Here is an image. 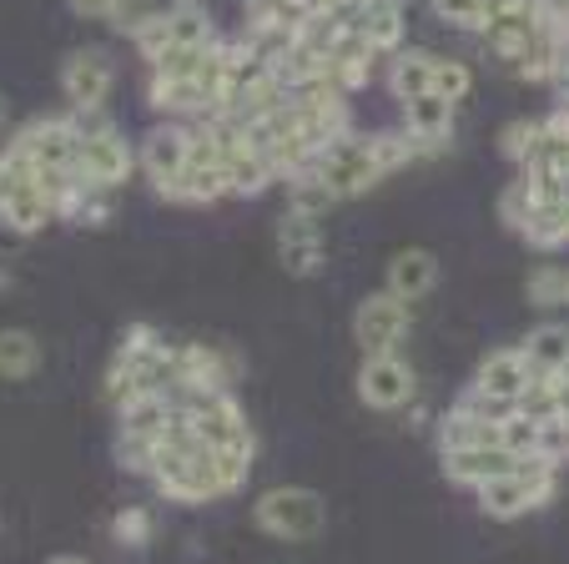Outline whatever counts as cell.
Instances as JSON below:
<instances>
[{
	"label": "cell",
	"instance_id": "1",
	"mask_svg": "<svg viewBox=\"0 0 569 564\" xmlns=\"http://www.w3.org/2000/svg\"><path fill=\"white\" fill-rule=\"evenodd\" d=\"M388 171L378 167L373 157V137H358V131H348V137H338L328 151H318V157L308 161V171L292 181H318V187H328V197H358L368 192V187H378Z\"/></svg>",
	"mask_w": 569,
	"mask_h": 564
},
{
	"label": "cell",
	"instance_id": "2",
	"mask_svg": "<svg viewBox=\"0 0 569 564\" xmlns=\"http://www.w3.org/2000/svg\"><path fill=\"white\" fill-rule=\"evenodd\" d=\"M252 524L272 540H288V544H302V540H318L322 524H328V504H322L318 489H302V484H278L268 489L258 504H252Z\"/></svg>",
	"mask_w": 569,
	"mask_h": 564
},
{
	"label": "cell",
	"instance_id": "3",
	"mask_svg": "<svg viewBox=\"0 0 569 564\" xmlns=\"http://www.w3.org/2000/svg\"><path fill=\"white\" fill-rule=\"evenodd\" d=\"M555 474L559 468L539 464V458H525L519 468L499 474L495 484H483L479 509L489 514V520H519V514H529V509H539V504L555 499Z\"/></svg>",
	"mask_w": 569,
	"mask_h": 564
},
{
	"label": "cell",
	"instance_id": "4",
	"mask_svg": "<svg viewBox=\"0 0 569 564\" xmlns=\"http://www.w3.org/2000/svg\"><path fill=\"white\" fill-rule=\"evenodd\" d=\"M212 16L197 6V0H172L167 11H157L147 26H141L131 41H137V51L147 56V66H157L161 56H172V51H187V46H202L212 41Z\"/></svg>",
	"mask_w": 569,
	"mask_h": 564
},
{
	"label": "cell",
	"instance_id": "5",
	"mask_svg": "<svg viewBox=\"0 0 569 564\" xmlns=\"http://www.w3.org/2000/svg\"><path fill=\"white\" fill-rule=\"evenodd\" d=\"M76 137H81V157H76V171H81V181H87L91 192H111L117 181L131 177V167H137V151H131V141L121 137L117 127L76 131Z\"/></svg>",
	"mask_w": 569,
	"mask_h": 564
},
{
	"label": "cell",
	"instance_id": "6",
	"mask_svg": "<svg viewBox=\"0 0 569 564\" xmlns=\"http://www.w3.org/2000/svg\"><path fill=\"white\" fill-rule=\"evenodd\" d=\"M353 338L363 348V358L373 353H398L409 343V303L393 298V293H368L353 313Z\"/></svg>",
	"mask_w": 569,
	"mask_h": 564
},
{
	"label": "cell",
	"instance_id": "7",
	"mask_svg": "<svg viewBox=\"0 0 569 564\" xmlns=\"http://www.w3.org/2000/svg\"><path fill=\"white\" fill-rule=\"evenodd\" d=\"M11 151H21L36 171H66L81 157V137H76L71 117H36L11 137Z\"/></svg>",
	"mask_w": 569,
	"mask_h": 564
},
{
	"label": "cell",
	"instance_id": "8",
	"mask_svg": "<svg viewBox=\"0 0 569 564\" xmlns=\"http://www.w3.org/2000/svg\"><path fill=\"white\" fill-rule=\"evenodd\" d=\"M413 388H419V378H413L403 353H373L358 368V398L368 408H378V414H393V408L413 404Z\"/></svg>",
	"mask_w": 569,
	"mask_h": 564
},
{
	"label": "cell",
	"instance_id": "9",
	"mask_svg": "<svg viewBox=\"0 0 569 564\" xmlns=\"http://www.w3.org/2000/svg\"><path fill=\"white\" fill-rule=\"evenodd\" d=\"M187 161H192V137H187L182 121H161V127H151L147 141H141V151H137V167L147 171V181H151V192L157 197L172 192Z\"/></svg>",
	"mask_w": 569,
	"mask_h": 564
},
{
	"label": "cell",
	"instance_id": "10",
	"mask_svg": "<svg viewBox=\"0 0 569 564\" xmlns=\"http://www.w3.org/2000/svg\"><path fill=\"white\" fill-rule=\"evenodd\" d=\"M111 61L101 51H71L61 61V91L71 101V117H91V111H107L111 97Z\"/></svg>",
	"mask_w": 569,
	"mask_h": 564
},
{
	"label": "cell",
	"instance_id": "11",
	"mask_svg": "<svg viewBox=\"0 0 569 564\" xmlns=\"http://www.w3.org/2000/svg\"><path fill=\"white\" fill-rule=\"evenodd\" d=\"M519 464H525V458L509 454L505 444H483V448H443V454H439L443 479L459 484V489H473V494H479L483 484H495L499 474L519 468Z\"/></svg>",
	"mask_w": 569,
	"mask_h": 564
},
{
	"label": "cell",
	"instance_id": "12",
	"mask_svg": "<svg viewBox=\"0 0 569 564\" xmlns=\"http://www.w3.org/2000/svg\"><path fill=\"white\" fill-rule=\"evenodd\" d=\"M278 243H282V263H288V273L308 277L322 267V257H328V243H322V217H308V212H292L278 222Z\"/></svg>",
	"mask_w": 569,
	"mask_h": 564
},
{
	"label": "cell",
	"instance_id": "13",
	"mask_svg": "<svg viewBox=\"0 0 569 564\" xmlns=\"http://www.w3.org/2000/svg\"><path fill=\"white\" fill-rule=\"evenodd\" d=\"M529 378H535V363L525 358V348H495L489 358L479 363V373H473V394H489V398H509L515 404L519 394L529 388Z\"/></svg>",
	"mask_w": 569,
	"mask_h": 564
},
{
	"label": "cell",
	"instance_id": "14",
	"mask_svg": "<svg viewBox=\"0 0 569 564\" xmlns=\"http://www.w3.org/2000/svg\"><path fill=\"white\" fill-rule=\"evenodd\" d=\"M433 283H439V257H433L429 247H403V253L388 257L383 288L393 293V298L419 303V298H429L433 293Z\"/></svg>",
	"mask_w": 569,
	"mask_h": 564
},
{
	"label": "cell",
	"instance_id": "15",
	"mask_svg": "<svg viewBox=\"0 0 569 564\" xmlns=\"http://www.w3.org/2000/svg\"><path fill=\"white\" fill-rule=\"evenodd\" d=\"M373 66H378V51L363 41V31H343L333 41V51H328V71H322V81L338 86L343 97H353L358 86L373 76Z\"/></svg>",
	"mask_w": 569,
	"mask_h": 564
},
{
	"label": "cell",
	"instance_id": "16",
	"mask_svg": "<svg viewBox=\"0 0 569 564\" xmlns=\"http://www.w3.org/2000/svg\"><path fill=\"white\" fill-rule=\"evenodd\" d=\"M403 131L413 137L419 157L449 147V137H453V101L433 97V91H429V97H419V101H409V107H403Z\"/></svg>",
	"mask_w": 569,
	"mask_h": 564
},
{
	"label": "cell",
	"instance_id": "17",
	"mask_svg": "<svg viewBox=\"0 0 569 564\" xmlns=\"http://www.w3.org/2000/svg\"><path fill=\"white\" fill-rule=\"evenodd\" d=\"M232 192V181H227V167L217 161H187L177 187L167 192V202H182V207H212Z\"/></svg>",
	"mask_w": 569,
	"mask_h": 564
},
{
	"label": "cell",
	"instance_id": "18",
	"mask_svg": "<svg viewBox=\"0 0 569 564\" xmlns=\"http://www.w3.org/2000/svg\"><path fill=\"white\" fill-rule=\"evenodd\" d=\"M483 46L499 56V61L515 66L519 56H525V46L539 36V11H515V16H489L483 21Z\"/></svg>",
	"mask_w": 569,
	"mask_h": 564
},
{
	"label": "cell",
	"instance_id": "19",
	"mask_svg": "<svg viewBox=\"0 0 569 564\" xmlns=\"http://www.w3.org/2000/svg\"><path fill=\"white\" fill-rule=\"evenodd\" d=\"M353 31H363V41L378 56H393L398 41H403V0H363Z\"/></svg>",
	"mask_w": 569,
	"mask_h": 564
},
{
	"label": "cell",
	"instance_id": "20",
	"mask_svg": "<svg viewBox=\"0 0 569 564\" xmlns=\"http://www.w3.org/2000/svg\"><path fill=\"white\" fill-rule=\"evenodd\" d=\"M433 66H439V56L429 51H393V61H388V91H393L403 107L419 97H429L433 91Z\"/></svg>",
	"mask_w": 569,
	"mask_h": 564
},
{
	"label": "cell",
	"instance_id": "21",
	"mask_svg": "<svg viewBox=\"0 0 569 564\" xmlns=\"http://www.w3.org/2000/svg\"><path fill=\"white\" fill-rule=\"evenodd\" d=\"M56 217V207H51V197L41 192V181H21L16 192H6L0 197V222L11 227V232H36V227H46Z\"/></svg>",
	"mask_w": 569,
	"mask_h": 564
},
{
	"label": "cell",
	"instance_id": "22",
	"mask_svg": "<svg viewBox=\"0 0 569 564\" xmlns=\"http://www.w3.org/2000/svg\"><path fill=\"white\" fill-rule=\"evenodd\" d=\"M182 388H202V394H222L232 388V368L217 348H202V343H187L182 348Z\"/></svg>",
	"mask_w": 569,
	"mask_h": 564
},
{
	"label": "cell",
	"instance_id": "23",
	"mask_svg": "<svg viewBox=\"0 0 569 564\" xmlns=\"http://www.w3.org/2000/svg\"><path fill=\"white\" fill-rule=\"evenodd\" d=\"M519 348L539 373H559L569 363V328L565 323H539V328H529V338Z\"/></svg>",
	"mask_w": 569,
	"mask_h": 564
},
{
	"label": "cell",
	"instance_id": "24",
	"mask_svg": "<svg viewBox=\"0 0 569 564\" xmlns=\"http://www.w3.org/2000/svg\"><path fill=\"white\" fill-rule=\"evenodd\" d=\"M483 444H499V424H483V418L463 414V408H449L439 418V454L443 448H483Z\"/></svg>",
	"mask_w": 569,
	"mask_h": 564
},
{
	"label": "cell",
	"instance_id": "25",
	"mask_svg": "<svg viewBox=\"0 0 569 564\" xmlns=\"http://www.w3.org/2000/svg\"><path fill=\"white\" fill-rule=\"evenodd\" d=\"M41 368V343L26 328H0V378H31Z\"/></svg>",
	"mask_w": 569,
	"mask_h": 564
},
{
	"label": "cell",
	"instance_id": "26",
	"mask_svg": "<svg viewBox=\"0 0 569 564\" xmlns=\"http://www.w3.org/2000/svg\"><path fill=\"white\" fill-rule=\"evenodd\" d=\"M519 237H525L529 247H539V253H555V247L569 243V222H565V212H559V207L539 202L535 212H529V222L519 227Z\"/></svg>",
	"mask_w": 569,
	"mask_h": 564
},
{
	"label": "cell",
	"instance_id": "27",
	"mask_svg": "<svg viewBox=\"0 0 569 564\" xmlns=\"http://www.w3.org/2000/svg\"><path fill=\"white\" fill-rule=\"evenodd\" d=\"M525 293H529V303H535V308H565V267H559V263L535 267V273H529V283H525Z\"/></svg>",
	"mask_w": 569,
	"mask_h": 564
},
{
	"label": "cell",
	"instance_id": "28",
	"mask_svg": "<svg viewBox=\"0 0 569 564\" xmlns=\"http://www.w3.org/2000/svg\"><path fill=\"white\" fill-rule=\"evenodd\" d=\"M157 11H161V6H151V0H111L107 26H111L117 36H137Z\"/></svg>",
	"mask_w": 569,
	"mask_h": 564
},
{
	"label": "cell",
	"instance_id": "29",
	"mask_svg": "<svg viewBox=\"0 0 569 564\" xmlns=\"http://www.w3.org/2000/svg\"><path fill=\"white\" fill-rule=\"evenodd\" d=\"M469 86H473V71L463 61H439L433 66V97H443V101L459 107V101L469 97Z\"/></svg>",
	"mask_w": 569,
	"mask_h": 564
},
{
	"label": "cell",
	"instance_id": "30",
	"mask_svg": "<svg viewBox=\"0 0 569 564\" xmlns=\"http://www.w3.org/2000/svg\"><path fill=\"white\" fill-rule=\"evenodd\" d=\"M433 16L459 31H483V0H429Z\"/></svg>",
	"mask_w": 569,
	"mask_h": 564
},
{
	"label": "cell",
	"instance_id": "31",
	"mask_svg": "<svg viewBox=\"0 0 569 564\" xmlns=\"http://www.w3.org/2000/svg\"><path fill=\"white\" fill-rule=\"evenodd\" d=\"M111 534H117V544H131V550H137V544L151 540V514L147 509H121Z\"/></svg>",
	"mask_w": 569,
	"mask_h": 564
},
{
	"label": "cell",
	"instance_id": "32",
	"mask_svg": "<svg viewBox=\"0 0 569 564\" xmlns=\"http://www.w3.org/2000/svg\"><path fill=\"white\" fill-rule=\"evenodd\" d=\"M76 16H87V21H107V11H111V0H66Z\"/></svg>",
	"mask_w": 569,
	"mask_h": 564
},
{
	"label": "cell",
	"instance_id": "33",
	"mask_svg": "<svg viewBox=\"0 0 569 564\" xmlns=\"http://www.w3.org/2000/svg\"><path fill=\"white\" fill-rule=\"evenodd\" d=\"M565 308H569V267H565Z\"/></svg>",
	"mask_w": 569,
	"mask_h": 564
},
{
	"label": "cell",
	"instance_id": "34",
	"mask_svg": "<svg viewBox=\"0 0 569 564\" xmlns=\"http://www.w3.org/2000/svg\"><path fill=\"white\" fill-rule=\"evenodd\" d=\"M0 127H6V97H0Z\"/></svg>",
	"mask_w": 569,
	"mask_h": 564
},
{
	"label": "cell",
	"instance_id": "35",
	"mask_svg": "<svg viewBox=\"0 0 569 564\" xmlns=\"http://www.w3.org/2000/svg\"><path fill=\"white\" fill-rule=\"evenodd\" d=\"M559 212H565V222H569V202H559Z\"/></svg>",
	"mask_w": 569,
	"mask_h": 564
},
{
	"label": "cell",
	"instance_id": "36",
	"mask_svg": "<svg viewBox=\"0 0 569 564\" xmlns=\"http://www.w3.org/2000/svg\"><path fill=\"white\" fill-rule=\"evenodd\" d=\"M56 564H81V560H56Z\"/></svg>",
	"mask_w": 569,
	"mask_h": 564
}]
</instances>
